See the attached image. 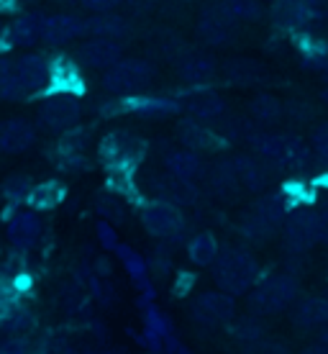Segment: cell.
Returning a JSON list of instances; mask_svg holds the SVG:
<instances>
[{
  "label": "cell",
  "instance_id": "cell-21",
  "mask_svg": "<svg viewBox=\"0 0 328 354\" xmlns=\"http://www.w3.org/2000/svg\"><path fill=\"white\" fill-rule=\"evenodd\" d=\"M182 108L193 121L200 124H215L226 115V100L215 90H195L193 95H187Z\"/></svg>",
  "mask_w": 328,
  "mask_h": 354
},
{
  "label": "cell",
  "instance_id": "cell-54",
  "mask_svg": "<svg viewBox=\"0 0 328 354\" xmlns=\"http://www.w3.org/2000/svg\"><path fill=\"white\" fill-rule=\"evenodd\" d=\"M275 3H277V0H275Z\"/></svg>",
  "mask_w": 328,
  "mask_h": 354
},
{
  "label": "cell",
  "instance_id": "cell-37",
  "mask_svg": "<svg viewBox=\"0 0 328 354\" xmlns=\"http://www.w3.org/2000/svg\"><path fill=\"white\" fill-rule=\"evenodd\" d=\"M302 64L313 72H320L328 77V44L326 41H316L302 44Z\"/></svg>",
  "mask_w": 328,
  "mask_h": 354
},
{
  "label": "cell",
  "instance_id": "cell-16",
  "mask_svg": "<svg viewBox=\"0 0 328 354\" xmlns=\"http://www.w3.org/2000/svg\"><path fill=\"white\" fill-rule=\"evenodd\" d=\"M231 167L239 177V183L244 190L249 193H264L269 180H272V172H269V165L259 157H251V154H236L231 157Z\"/></svg>",
  "mask_w": 328,
  "mask_h": 354
},
{
  "label": "cell",
  "instance_id": "cell-33",
  "mask_svg": "<svg viewBox=\"0 0 328 354\" xmlns=\"http://www.w3.org/2000/svg\"><path fill=\"white\" fill-rule=\"evenodd\" d=\"M0 97L3 100H26L28 93L21 82V75H18V64L16 57H3L0 59Z\"/></svg>",
  "mask_w": 328,
  "mask_h": 354
},
{
  "label": "cell",
  "instance_id": "cell-51",
  "mask_svg": "<svg viewBox=\"0 0 328 354\" xmlns=\"http://www.w3.org/2000/svg\"><path fill=\"white\" fill-rule=\"evenodd\" d=\"M3 34H6V26H3V24H0V39H3Z\"/></svg>",
  "mask_w": 328,
  "mask_h": 354
},
{
  "label": "cell",
  "instance_id": "cell-11",
  "mask_svg": "<svg viewBox=\"0 0 328 354\" xmlns=\"http://www.w3.org/2000/svg\"><path fill=\"white\" fill-rule=\"evenodd\" d=\"M197 36L211 46H226L236 36V21L223 10L221 3H213L197 18Z\"/></svg>",
  "mask_w": 328,
  "mask_h": 354
},
{
  "label": "cell",
  "instance_id": "cell-8",
  "mask_svg": "<svg viewBox=\"0 0 328 354\" xmlns=\"http://www.w3.org/2000/svg\"><path fill=\"white\" fill-rule=\"evenodd\" d=\"M80 115L82 103L80 95H75V93H52L39 106V124L54 133H67L72 129H77Z\"/></svg>",
  "mask_w": 328,
  "mask_h": 354
},
{
  "label": "cell",
  "instance_id": "cell-47",
  "mask_svg": "<svg viewBox=\"0 0 328 354\" xmlns=\"http://www.w3.org/2000/svg\"><path fill=\"white\" fill-rule=\"evenodd\" d=\"M318 241L320 244H328V208L326 211H318Z\"/></svg>",
  "mask_w": 328,
  "mask_h": 354
},
{
  "label": "cell",
  "instance_id": "cell-4",
  "mask_svg": "<svg viewBox=\"0 0 328 354\" xmlns=\"http://www.w3.org/2000/svg\"><path fill=\"white\" fill-rule=\"evenodd\" d=\"M290 213V198L284 193H264L239 221V231L254 244H264L277 234Z\"/></svg>",
  "mask_w": 328,
  "mask_h": 354
},
{
  "label": "cell",
  "instance_id": "cell-25",
  "mask_svg": "<svg viewBox=\"0 0 328 354\" xmlns=\"http://www.w3.org/2000/svg\"><path fill=\"white\" fill-rule=\"evenodd\" d=\"M121 111L142 115V118H167V115L177 113L180 103L172 100V97H162V95H136V97H124V108Z\"/></svg>",
  "mask_w": 328,
  "mask_h": 354
},
{
  "label": "cell",
  "instance_id": "cell-20",
  "mask_svg": "<svg viewBox=\"0 0 328 354\" xmlns=\"http://www.w3.org/2000/svg\"><path fill=\"white\" fill-rule=\"evenodd\" d=\"M290 321H293L295 328L300 331H320V328L328 326V298H318V295H311V298H300L290 308Z\"/></svg>",
  "mask_w": 328,
  "mask_h": 354
},
{
  "label": "cell",
  "instance_id": "cell-48",
  "mask_svg": "<svg viewBox=\"0 0 328 354\" xmlns=\"http://www.w3.org/2000/svg\"><path fill=\"white\" fill-rule=\"evenodd\" d=\"M300 354H328V346L323 342H316V344H308Z\"/></svg>",
  "mask_w": 328,
  "mask_h": 354
},
{
  "label": "cell",
  "instance_id": "cell-32",
  "mask_svg": "<svg viewBox=\"0 0 328 354\" xmlns=\"http://www.w3.org/2000/svg\"><path fill=\"white\" fill-rule=\"evenodd\" d=\"M85 26H88L90 39H113V41H121V39L131 31L126 18L108 16V13H100V16L85 21Z\"/></svg>",
  "mask_w": 328,
  "mask_h": 354
},
{
  "label": "cell",
  "instance_id": "cell-52",
  "mask_svg": "<svg viewBox=\"0 0 328 354\" xmlns=\"http://www.w3.org/2000/svg\"><path fill=\"white\" fill-rule=\"evenodd\" d=\"M323 100H326V106H328V90H326V93H323Z\"/></svg>",
  "mask_w": 328,
  "mask_h": 354
},
{
  "label": "cell",
  "instance_id": "cell-13",
  "mask_svg": "<svg viewBox=\"0 0 328 354\" xmlns=\"http://www.w3.org/2000/svg\"><path fill=\"white\" fill-rule=\"evenodd\" d=\"M41 231H44V223L36 211H16L6 223L8 241L16 252H28L31 247H36V241L41 239Z\"/></svg>",
  "mask_w": 328,
  "mask_h": 354
},
{
  "label": "cell",
  "instance_id": "cell-45",
  "mask_svg": "<svg viewBox=\"0 0 328 354\" xmlns=\"http://www.w3.org/2000/svg\"><path fill=\"white\" fill-rule=\"evenodd\" d=\"M124 0H82V6L90 10H95V13H108V10H113L115 6H121Z\"/></svg>",
  "mask_w": 328,
  "mask_h": 354
},
{
  "label": "cell",
  "instance_id": "cell-43",
  "mask_svg": "<svg viewBox=\"0 0 328 354\" xmlns=\"http://www.w3.org/2000/svg\"><path fill=\"white\" fill-rule=\"evenodd\" d=\"M0 354H36L28 337H8L0 342Z\"/></svg>",
  "mask_w": 328,
  "mask_h": 354
},
{
  "label": "cell",
  "instance_id": "cell-38",
  "mask_svg": "<svg viewBox=\"0 0 328 354\" xmlns=\"http://www.w3.org/2000/svg\"><path fill=\"white\" fill-rule=\"evenodd\" d=\"M34 321L36 319L31 310L23 308V306H16V308L6 316V321H3L0 326L8 331V337H26V331L34 328Z\"/></svg>",
  "mask_w": 328,
  "mask_h": 354
},
{
  "label": "cell",
  "instance_id": "cell-46",
  "mask_svg": "<svg viewBox=\"0 0 328 354\" xmlns=\"http://www.w3.org/2000/svg\"><path fill=\"white\" fill-rule=\"evenodd\" d=\"M124 3L128 6L131 13L142 16V13H149V10L154 8V3H157V0H124Z\"/></svg>",
  "mask_w": 328,
  "mask_h": 354
},
{
  "label": "cell",
  "instance_id": "cell-36",
  "mask_svg": "<svg viewBox=\"0 0 328 354\" xmlns=\"http://www.w3.org/2000/svg\"><path fill=\"white\" fill-rule=\"evenodd\" d=\"M264 321L262 316H254V313H249V316H241L236 319V326H233V337L241 339L244 344H254V342H262L264 337Z\"/></svg>",
  "mask_w": 328,
  "mask_h": 354
},
{
  "label": "cell",
  "instance_id": "cell-10",
  "mask_svg": "<svg viewBox=\"0 0 328 354\" xmlns=\"http://www.w3.org/2000/svg\"><path fill=\"white\" fill-rule=\"evenodd\" d=\"M190 316L200 326H226L236 319V298L223 290H205L195 295Z\"/></svg>",
  "mask_w": 328,
  "mask_h": 354
},
{
  "label": "cell",
  "instance_id": "cell-2",
  "mask_svg": "<svg viewBox=\"0 0 328 354\" xmlns=\"http://www.w3.org/2000/svg\"><path fill=\"white\" fill-rule=\"evenodd\" d=\"M251 149L259 160L282 169H302L313 160V149L300 136L287 131H257L251 136Z\"/></svg>",
  "mask_w": 328,
  "mask_h": 354
},
{
  "label": "cell",
  "instance_id": "cell-50",
  "mask_svg": "<svg viewBox=\"0 0 328 354\" xmlns=\"http://www.w3.org/2000/svg\"><path fill=\"white\" fill-rule=\"evenodd\" d=\"M318 342H323V344L328 346V326H326V328H320V337H318Z\"/></svg>",
  "mask_w": 328,
  "mask_h": 354
},
{
  "label": "cell",
  "instance_id": "cell-1",
  "mask_svg": "<svg viewBox=\"0 0 328 354\" xmlns=\"http://www.w3.org/2000/svg\"><path fill=\"white\" fill-rule=\"evenodd\" d=\"M211 274H213V283L218 290L236 298V295L254 290V285L259 283V274H262V265H259L257 254L249 252L247 247H226L221 249L215 265L211 267Z\"/></svg>",
  "mask_w": 328,
  "mask_h": 354
},
{
  "label": "cell",
  "instance_id": "cell-53",
  "mask_svg": "<svg viewBox=\"0 0 328 354\" xmlns=\"http://www.w3.org/2000/svg\"><path fill=\"white\" fill-rule=\"evenodd\" d=\"M108 354H124V352H108Z\"/></svg>",
  "mask_w": 328,
  "mask_h": 354
},
{
  "label": "cell",
  "instance_id": "cell-35",
  "mask_svg": "<svg viewBox=\"0 0 328 354\" xmlns=\"http://www.w3.org/2000/svg\"><path fill=\"white\" fill-rule=\"evenodd\" d=\"M221 6L236 24L239 21H259L264 16L262 0H221Z\"/></svg>",
  "mask_w": 328,
  "mask_h": 354
},
{
  "label": "cell",
  "instance_id": "cell-42",
  "mask_svg": "<svg viewBox=\"0 0 328 354\" xmlns=\"http://www.w3.org/2000/svg\"><path fill=\"white\" fill-rule=\"evenodd\" d=\"M241 354H290V349L275 339H262V342H254V344H244V352Z\"/></svg>",
  "mask_w": 328,
  "mask_h": 354
},
{
  "label": "cell",
  "instance_id": "cell-34",
  "mask_svg": "<svg viewBox=\"0 0 328 354\" xmlns=\"http://www.w3.org/2000/svg\"><path fill=\"white\" fill-rule=\"evenodd\" d=\"M64 201V185L57 183V180H46V183H39L34 185L31 195H28L26 203L34 208V211H52Z\"/></svg>",
  "mask_w": 328,
  "mask_h": 354
},
{
  "label": "cell",
  "instance_id": "cell-49",
  "mask_svg": "<svg viewBox=\"0 0 328 354\" xmlns=\"http://www.w3.org/2000/svg\"><path fill=\"white\" fill-rule=\"evenodd\" d=\"M54 354H95V352H90V349H77V352H75V349H70V346H62L59 352H54Z\"/></svg>",
  "mask_w": 328,
  "mask_h": 354
},
{
  "label": "cell",
  "instance_id": "cell-9",
  "mask_svg": "<svg viewBox=\"0 0 328 354\" xmlns=\"http://www.w3.org/2000/svg\"><path fill=\"white\" fill-rule=\"evenodd\" d=\"M142 226L154 239L177 241L185 234L187 223L185 216H182V208L162 203V201H151L142 208Z\"/></svg>",
  "mask_w": 328,
  "mask_h": 354
},
{
  "label": "cell",
  "instance_id": "cell-31",
  "mask_svg": "<svg viewBox=\"0 0 328 354\" xmlns=\"http://www.w3.org/2000/svg\"><path fill=\"white\" fill-rule=\"evenodd\" d=\"M223 75L226 80L233 82V85H241V88H249V85H257L262 77H264V67L249 57H239V59H229L226 67H223Z\"/></svg>",
  "mask_w": 328,
  "mask_h": 354
},
{
  "label": "cell",
  "instance_id": "cell-5",
  "mask_svg": "<svg viewBox=\"0 0 328 354\" xmlns=\"http://www.w3.org/2000/svg\"><path fill=\"white\" fill-rule=\"evenodd\" d=\"M157 77L154 64L146 59H121L103 75V88L118 97H136Z\"/></svg>",
  "mask_w": 328,
  "mask_h": 354
},
{
  "label": "cell",
  "instance_id": "cell-39",
  "mask_svg": "<svg viewBox=\"0 0 328 354\" xmlns=\"http://www.w3.org/2000/svg\"><path fill=\"white\" fill-rule=\"evenodd\" d=\"M151 52H157L160 57H167V59H177L180 54L187 52V49H182V41H180L177 34H172V31H160L157 39L151 36Z\"/></svg>",
  "mask_w": 328,
  "mask_h": 354
},
{
  "label": "cell",
  "instance_id": "cell-22",
  "mask_svg": "<svg viewBox=\"0 0 328 354\" xmlns=\"http://www.w3.org/2000/svg\"><path fill=\"white\" fill-rule=\"evenodd\" d=\"M164 167H167L169 175L180 177L185 183H193V185L200 183L203 177H208V167L200 160V154L190 149H169L164 154Z\"/></svg>",
  "mask_w": 328,
  "mask_h": 354
},
{
  "label": "cell",
  "instance_id": "cell-41",
  "mask_svg": "<svg viewBox=\"0 0 328 354\" xmlns=\"http://www.w3.org/2000/svg\"><path fill=\"white\" fill-rule=\"evenodd\" d=\"M98 213L110 223H121L126 218V208L121 203V198H115L113 193H106L98 198Z\"/></svg>",
  "mask_w": 328,
  "mask_h": 354
},
{
  "label": "cell",
  "instance_id": "cell-18",
  "mask_svg": "<svg viewBox=\"0 0 328 354\" xmlns=\"http://www.w3.org/2000/svg\"><path fill=\"white\" fill-rule=\"evenodd\" d=\"M16 64L28 97L52 85V62H46L41 54H21L16 57Z\"/></svg>",
  "mask_w": 328,
  "mask_h": 354
},
{
  "label": "cell",
  "instance_id": "cell-17",
  "mask_svg": "<svg viewBox=\"0 0 328 354\" xmlns=\"http://www.w3.org/2000/svg\"><path fill=\"white\" fill-rule=\"evenodd\" d=\"M177 139L180 144L190 151H218L223 147V136L215 129H211L208 124H200V121H193V118H187V121H180L177 126Z\"/></svg>",
  "mask_w": 328,
  "mask_h": 354
},
{
  "label": "cell",
  "instance_id": "cell-24",
  "mask_svg": "<svg viewBox=\"0 0 328 354\" xmlns=\"http://www.w3.org/2000/svg\"><path fill=\"white\" fill-rule=\"evenodd\" d=\"M272 18L277 26L290 28V31H300V28L311 26L320 18V13L302 6L300 0H277L272 8Z\"/></svg>",
  "mask_w": 328,
  "mask_h": 354
},
{
  "label": "cell",
  "instance_id": "cell-6",
  "mask_svg": "<svg viewBox=\"0 0 328 354\" xmlns=\"http://www.w3.org/2000/svg\"><path fill=\"white\" fill-rule=\"evenodd\" d=\"M282 244L293 257L311 252L318 244V211H313L308 205H298L287 213L282 223Z\"/></svg>",
  "mask_w": 328,
  "mask_h": 354
},
{
  "label": "cell",
  "instance_id": "cell-14",
  "mask_svg": "<svg viewBox=\"0 0 328 354\" xmlns=\"http://www.w3.org/2000/svg\"><path fill=\"white\" fill-rule=\"evenodd\" d=\"M124 59V46L113 39H88L77 49V62L90 70H110Z\"/></svg>",
  "mask_w": 328,
  "mask_h": 354
},
{
  "label": "cell",
  "instance_id": "cell-40",
  "mask_svg": "<svg viewBox=\"0 0 328 354\" xmlns=\"http://www.w3.org/2000/svg\"><path fill=\"white\" fill-rule=\"evenodd\" d=\"M31 190H34V183H31V177H26V175H10V177H6V183H3V195L8 198L10 203L28 201Z\"/></svg>",
  "mask_w": 328,
  "mask_h": 354
},
{
  "label": "cell",
  "instance_id": "cell-28",
  "mask_svg": "<svg viewBox=\"0 0 328 354\" xmlns=\"http://www.w3.org/2000/svg\"><path fill=\"white\" fill-rule=\"evenodd\" d=\"M41 31H44V16L26 13V16H18L6 34L13 46H34L36 41H41Z\"/></svg>",
  "mask_w": 328,
  "mask_h": 354
},
{
  "label": "cell",
  "instance_id": "cell-30",
  "mask_svg": "<svg viewBox=\"0 0 328 354\" xmlns=\"http://www.w3.org/2000/svg\"><path fill=\"white\" fill-rule=\"evenodd\" d=\"M52 88L54 93H75V95H80L82 77L77 64L72 62L70 57H59V59L52 62Z\"/></svg>",
  "mask_w": 328,
  "mask_h": 354
},
{
  "label": "cell",
  "instance_id": "cell-3",
  "mask_svg": "<svg viewBox=\"0 0 328 354\" xmlns=\"http://www.w3.org/2000/svg\"><path fill=\"white\" fill-rule=\"evenodd\" d=\"M300 295V280L290 272H275L262 277L249 292V308L254 316H277L290 310Z\"/></svg>",
  "mask_w": 328,
  "mask_h": 354
},
{
  "label": "cell",
  "instance_id": "cell-7",
  "mask_svg": "<svg viewBox=\"0 0 328 354\" xmlns=\"http://www.w3.org/2000/svg\"><path fill=\"white\" fill-rule=\"evenodd\" d=\"M144 154H146V142L124 129L110 131L100 142V160L106 162L108 167H113L115 172H128L142 162Z\"/></svg>",
  "mask_w": 328,
  "mask_h": 354
},
{
  "label": "cell",
  "instance_id": "cell-23",
  "mask_svg": "<svg viewBox=\"0 0 328 354\" xmlns=\"http://www.w3.org/2000/svg\"><path fill=\"white\" fill-rule=\"evenodd\" d=\"M82 34H88V26H85L82 18L59 13V16L44 18L41 41H46L49 46H62V44H67V41H72V39H80Z\"/></svg>",
  "mask_w": 328,
  "mask_h": 354
},
{
  "label": "cell",
  "instance_id": "cell-15",
  "mask_svg": "<svg viewBox=\"0 0 328 354\" xmlns=\"http://www.w3.org/2000/svg\"><path fill=\"white\" fill-rule=\"evenodd\" d=\"M151 195H154V201L182 208V205H193L197 201V187L193 183H185V180L164 172V175L151 177Z\"/></svg>",
  "mask_w": 328,
  "mask_h": 354
},
{
  "label": "cell",
  "instance_id": "cell-26",
  "mask_svg": "<svg viewBox=\"0 0 328 354\" xmlns=\"http://www.w3.org/2000/svg\"><path fill=\"white\" fill-rule=\"evenodd\" d=\"M208 183H211V193L218 201H236L241 195V190H244L229 160L218 162V165H213V167L208 169Z\"/></svg>",
  "mask_w": 328,
  "mask_h": 354
},
{
  "label": "cell",
  "instance_id": "cell-19",
  "mask_svg": "<svg viewBox=\"0 0 328 354\" xmlns=\"http://www.w3.org/2000/svg\"><path fill=\"white\" fill-rule=\"evenodd\" d=\"M36 142V126L26 118L0 121V154H21Z\"/></svg>",
  "mask_w": 328,
  "mask_h": 354
},
{
  "label": "cell",
  "instance_id": "cell-27",
  "mask_svg": "<svg viewBox=\"0 0 328 354\" xmlns=\"http://www.w3.org/2000/svg\"><path fill=\"white\" fill-rule=\"evenodd\" d=\"M221 254V244L211 231H197L195 236L187 239V259L195 267H213Z\"/></svg>",
  "mask_w": 328,
  "mask_h": 354
},
{
  "label": "cell",
  "instance_id": "cell-44",
  "mask_svg": "<svg viewBox=\"0 0 328 354\" xmlns=\"http://www.w3.org/2000/svg\"><path fill=\"white\" fill-rule=\"evenodd\" d=\"M313 154H316L318 160L328 162V121L320 124L318 129L313 131Z\"/></svg>",
  "mask_w": 328,
  "mask_h": 354
},
{
  "label": "cell",
  "instance_id": "cell-12",
  "mask_svg": "<svg viewBox=\"0 0 328 354\" xmlns=\"http://www.w3.org/2000/svg\"><path fill=\"white\" fill-rule=\"evenodd\" d=\"M175 72L177 77L187 85H208L218 75V62H215L211 54L205 52H193L187 49L175 59Z\"/></svg>",
  "mask_w": 328,
  "mask_h": 354
},
{
  "label": "cell",
  "instance_id": "cell-29",
  "mask_svg": "<svg viewBox=\"0 0 328 354\" xmlns=\"http://www.w3.org/2000/svg\"><path fill=\"white\" fill-rule=\"evenodd\" d=\"M249 115L259 126H275L284 118V106L280 97L269 95V93H259L257 97L249 100Z\"/></svg>",
  "mask_w": 328,
  "mask_h": 354
}]
</instances>
